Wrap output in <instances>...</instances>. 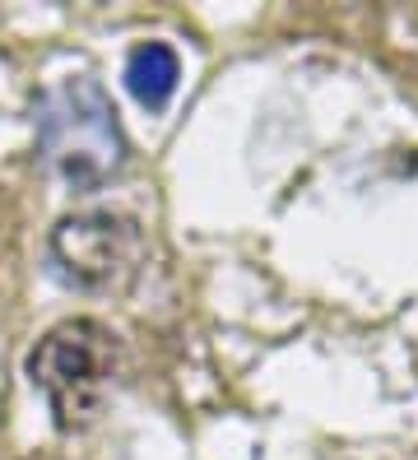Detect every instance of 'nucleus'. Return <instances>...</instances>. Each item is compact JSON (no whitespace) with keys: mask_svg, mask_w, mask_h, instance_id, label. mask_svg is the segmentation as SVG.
I'll list each match as a JSON object with an SVG mask.
<instances>
[{"mask_svg":"<svg viewBox=\"0 0 418 460\" xmlns=\"http://www.w3.org/2000/svg\"><path fill=\"white\" fill-rule=\"evenodd\" d=\"M111 363H117V344H111L107 326H98V321H61L28 354V376L47 395L56 423L79 428L98 414V404L111 386Z\"/></svg>","mask_w":418,"mask_h":460,"instance_id":"2","label":"nucleus"},{"mask_svg":"<svg viewBox=\"0 0 418 460\" xmlns=\"http://www.w3.org/2000/svg\"><path fill=\"white\" fill-rule=\"evenodd\" d=\"M139 261H145V233L126 214H75L51 233V265L75 288H126L139 275Z\"/></svg>","mask_w":418,"mask_h":460,"instance_id":"3","label":"nucleus"},{"mask_svg":"<svg viewBox=\"0 0 418 460\" xmlns=\"http://www.w3.org/2000/svg\"><path fill=\"white\" fill-rule=\"evenodd\" d=\"M33 121H38V149L75 191H98L121 172L126 135L117 121V107H111L98 79L70 75L61 84H51L33 107Z\"/></svg>","mask_w":418,"mask_h":460,"instance_id":"1","label":"nucleus"},{"mask_svg":"<svg viewBox=\"0 0 418 460\" xmlns=\"http://www.w3.org/2000/svg\"><path fill=\"white\" fill-rule=\"evenodd\" d=\"M177 84H182V61H177V51L167 47V42H145V47L130 51V61H126V89L135 93L139 107L163 112L167 98L177 93Z\"/></svg>","mask_w":418,"mask_h":460,"instance_id":"4","label":"nucleus"}]
</instances>
